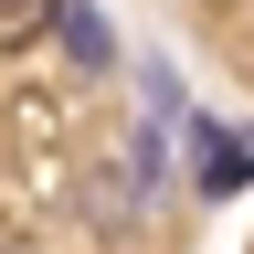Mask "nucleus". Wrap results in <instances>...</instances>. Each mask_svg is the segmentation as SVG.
Wrapping results in <instances>:
<instances>
[{"mask_svg": "<svg viewBox=\"0 0 254 254\" xmlns=\"http://www.w3.org/2000/svg\"><path fill=\"white\" fill-rule=\"evenodd\" d=\"M53 21H64V43H74L85 64H106V21H95V11H74V0H64V11H53Z\"/></svg>", "mask_w": 254, "mask_h": 254, "instance_id": "3", "label": "nucleus"}, {"mask_svg": "<svg viewBox=\"0 0 254 254\" xmlns=\"http://www.w3.org/2000/svg\"><path fill=\"white\" fill-rule=\"evenodd\" d=\"M64 11V0H0V53H21V43H43V21Z\"/></svg>", "mask_w": 254, "mask_h": 254, "instance_id": "2", "label": "nucleus"}, {"mask_svg": "<svg viewBox=\"0 0 254 254\" xmlns=\"http://www.w3.org/2000/svg\"><path fill=\"white\" fill-rule=\"evenodd\" d=\"M190 180H201L212 201H222V190H244V180H254V127H201V159H190Z\"/></svg>", "mask_w": 254, "mask_h": 254, "instance_id": "1", "label": "nucleus"}]
</instances>
